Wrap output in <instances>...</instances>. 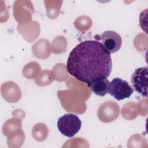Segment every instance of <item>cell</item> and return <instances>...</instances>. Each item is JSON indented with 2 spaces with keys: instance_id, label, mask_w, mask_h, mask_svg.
Wrapping results in <instances>:
<instances>
[{
  "instance_id": "6da1fadb",
  "label": "cell",
  "mask_w": 148,
  "mask_h": 148,
  "mask_svg": "<svg viewBox=\"0 0 148 148\" xmlns=\"http://www.w3.org/2000/svg\"><path fill=\"white\" fill-rule=\"evenodd\" d=\"M110 53L98 40H87L77 45L70 52L66 62L68 72L87 85L107 79L111 73Z\"/></svg>"
},
{
  "instance_id": "3957f363",
  "label": "cell",
  "mask_w": 148,
  "mask_h": 148,
  "mask_svg": "<svg viewBox=\"0 0 148 148\" xmlns=\"http://www.w3.org/2000/svg\"><path fill=\"white\" fill-rule=\"evenodd\" d=\"M133 92V88L122 79L116 77L109 82L108 93L117 101L128 98Z\"/></svg>"
},
{
  "instance_id": "5b68a950",
  "label": "cell",
  "mask_w": 148,
  "mask_h": 148,
  "mask_svg": "<svg viewBox=\"0 0 148 148\" xmlns=\"http://www.w3.org/2000/svg\"><path fill=\"white\" fill-rule=\"evenodd\" d=\"M102 44L110 53H113L120 50L122 39L119 34L114 31H105L101 35Z\"/></svg>"
},
{
  "instance_id": "277c9868",
  "label": "cell",
  "mask_w": 148,
  "mask_h": 148,
  "mask_svg": "<svg viewBox=\"0 0 148 148\" xmlns=\"http://www.w3.org/2000/svg\"><path fill=\"white\" fill-rule=\"evenodd\" d=\"M131 83L138 93L145 98L147 97V67L136 68L131 76Z\"/></svg>"
},
{
  "instance_id": "7a4b0ae2",
  "label": "cell",
  "mask_w": 148,
  "mask_h": 148,
  "mask_svg": "<svg viewBox=\"0 0 148 148\" xmlns=\"http://www.w3.org/2000/svg\"><path fill=\"white\" fill-rule=\"evenodd\" d=\"M82 121L79 117L72 113L65 114L57 121L58 131L64 136L71 138L80 130Z\"/></svg>"
},
{
  "instance_id": "8992f818",
  "label": "cell",
  "mask_w": 148,
  "mask_h": 148,
  "mask_svg": "<svg viewBox=\"0 0 148 148\" xmlns=\"http://www.w3.org/2000/svg\"><path fill=\"white\" fill-rule=\"evenodd\" d=\"M109 82L107 79H100L92 82L87 86L97 95L103 97L108 92Z\"/></svg>"
}]
</instances>
